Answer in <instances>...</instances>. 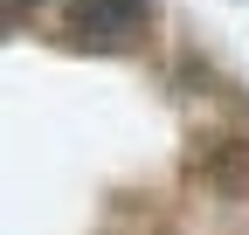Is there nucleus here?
Masks as SVG:
<instances>
[{"label":"nucleus","instance_id":"obj_2","mask_svg":"<svg viewBox=\"0 0 249 235\" xmlns=\"http://www.w3.org/2000/svg\"><path fill=\"white\" fill-rule=\"evenodd\" d=\"M14 7H35V0H0V14H14Z\"/></svg>","mask_w":249,"mask_h":235},{"label":"nucleus","instance_id":"obj_1","mask_svg":"<svg viewBox=\"0 0 249 235\" xmlns=\"http://www.w3.org/2000/svg\"><path fill=\"white\" fill-rule=\"evenodd\" d=\"M145 21H152L145 0H70V35L83 49H132Z\"/></svg>","mask_w":249,"mask_h":235}]
</instances>
